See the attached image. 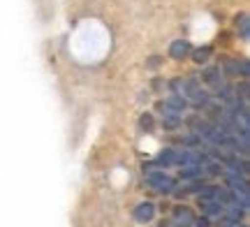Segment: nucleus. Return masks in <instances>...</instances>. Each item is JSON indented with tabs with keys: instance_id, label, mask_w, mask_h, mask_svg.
<instances>
[{
	"instance_id": "3",
	"label": "nucleus",
	"mask_w": 250,
	"mask_h": 227,
	"mask_svg": "<svg viewBox=\"0 0 250 227\" xmlns=\"http://www.w3.org/2000/svg\"><path fill=\"white\" fill-rule=\"evenodd\" d=\"M186 98H190V102H188V104H192L195 109H208V107L213 104V95H211L208 91H204L202 86L192 88V91L188 93Z\"/></svg>"
},
{
	"instance_id": "17",
	"label": "nucleus",
	"mask_w": 250,
	"mask_h": 227,
	"mask_svg": "<svg viewBox=\"0 0 250 227\" xmlns=\"http://www.w3.org/2000/svg\"><path fill=\"white\" fill-rule=\"evenodd\" d=\"M190 227H211V218H206V216H199V218L192 220V225Z\"/></svg>"
},
{
	"instance_id": "8",
	"label": "nucleus",
	"mask_w": 250,
	"mask_h": 227,
	"mask_svg": "<svg viewBox=\"0 0 250 227\" xmlns=\"http://www.w3.org/2000/svg\"><path fill=\"white\" fill-rule=\"evenodd\" d=\"M199 206H202V213H204L206 218H220L225 211V204L218 200H204Z\"/></svg>"
},
{
	"instance_id": "11",
	"label": "nucleus",
	"mask_w": 250,
	"mask_h": 227,
	"mask_svg": "<svg viewBox=\"0 0 250 227\" xmlns=\"http://www.w3.org/2000/svg\"><path fill=\"white\" fill-rule=\"evenodd\" d=\"M202 82L215 88L218 83L225 82V79H223V70H220V67H206L204 72H202Z\"/></svg>"
},
{
	"instance_id": "1",
	"label": "nucleus",
	"mask_w": 250,
	"mask_h": 227,
	"mask_svg": "<svg viewBox=\"0 0 250 227\" xmlns=\"http://www.w3.org/2000/svg\"><path fill=\"white\" fill-rule=\"evenodd\" d=\"M144 179L146 183L151 186L155 192H160V195H171V192L176 190V179L167 174L165 169H158V167H146L144 165Z\"/></svg>"
},
{
	"instance_id": "4",
	"label": "nucleus",
	"mask_w": 250,
	"mask_h": 227,
	"mask_svg": "<svg viewBox=\"0 0 250 227\" xmlns=\"http://www.w3.org/2000/svg\"><path fill=\"white\" fill-rule=\"evenodd\" d=\"M225 188H229V190L239 192V195H246L248 197V179L246 176H239V174H232V172H225Z\"/></svg>"
},
{
	"instance_id": "13",
	"label": "nucleus",
	"mask_w": 250,
	"mask_h": 227,
	"mask_svg": "<svg viewBox=\"0 0 250 227\" xmlns=\"http://www.w3.org/2000/svg\"><path fill=\"white\" fill-rule=\"evenodd\" d=\"M179 142L183 146H188V148H197V146H202V139H199V135H195V132H188V135L179 137Z\"/></svg>"
},
{
	"instance_id": "5",
	"label": "nucleus",
	"mask_w": 250,
	"mask_h": 227,
	"mask_svg": "<svg viewBox=\"0 0 250 227\" xmlns=\"http://www.w3.org/2000/svg\"><path fill=\"white\" fill-rule=\"evenodd\" d=\"M155 218V204L153 202H142L134 206V220L137 223H151Z\"/></svg>"
},
{
	"instance_id": "14",
	"label": "nucleus",
	"mask_w": 250,
	"mask_h": 227,
	"mask_svg": "<svg viewBox=\"0 0 250 227\" xmlns=\"http://www.w3.org/2000/svg\"><path fill=\"white\" fill-rule=\"evenodd\" d=\"M190 54H192V61H195V63H206L208 56H211V46H202V49H195V51H190Z\"/></svg>"
},
{
	"instance_id": "15",
	"label": "nucleus",
	"mask_w": 250,
	"mask_h": 227,
	"mask_svg": "<svg viewBox=\"0 0 250 227\" xmlns=\"http://www.w3.org/2000/svg\"><path fill=\"white\" fill-rule=\"evenodd\" d=\"M139 127L146 130V132H153V130H155V118H153V114H142V118H139Z\"/></svg>"
},
{
	"instance_id": "18",
	"label": "nucleus",
	"mask_w": 250,
	"mask_h": 227,
	"mask_svg": "<svg viewBox=\"0 0 250 227\" xmlns=\"http://www.w3.org/2000/svg\"><path fill=\"white\" fill-rule=\"evenodd\" d=\"M220 223H223L220 227H248V225H243V223H229V220H223V218H220Z\"/></svg>"
},
{
	"instance_id": "6",
	"label": "nucleus",
	"mask_w": 250,
	"mask_h": 227,
	"mask_svg": "<svg viewBox=\"0 0 250 227\" xmlns=\"http://www.w3.org/2000/svg\"><path fill=\"white\" fill-rule=\"evenodd\" d=\"M190 51H192V46H190L188 40H174L171 46H169V56L174 58V61H183V58H188Z\"/></svg>"
},
{
	"instance_id": "19",
	"label": "nucleus",
	"mask_w": 250,
	"mask_h": 227,
	"mask_svg": "<svg viewBox=\"0 0 250 227\" xmlns=\"http://www.w3.org/2000/svg\"><path fill=\"white\" fill-rule=\"evenodd\" d=\"M171 227H190V225H176V223H171Z\"/></svg>"
},
{
	"instance_id": "16",
	"label": "nucleus",
	"mask_w": 250,
	"mask_h": 227,
	"mask_svg": "<svg viewBox=\"0 0 250 227\" xmlns=\"http://www.w3.org/2000/svg\"><path fill=\"white\" fill-rule=\"evenodd\" d=\"M236 28H241V37L248 40V14H241L236 19Z\"/></svg>"
},
{
	"instance_id": "7",
	"label": "nucleus",
	"mask_w": 250,
	"mask_h": 227,
	"mask_svg": "<svg viewBox=\"0 0 250 227\" xmlns=\"http://www.w3.org/2000/svg\"><path fill=\"white\" fill-rule=\"evenodd\" d=\"M192 220H195V213L190 211V206H174V213H171V223H176V225H192Z\"/></svg>"
},
{
	"instance_id": "12",
	"label": "nucleus",
	"mask_w": 250,
	"mask_h": 227,
	"mask_svg": "<svg viewBox=\"0 0 250 227\" xmlns=\"http://www.w3.org/2000/svg\"><path fill=\"white\" fill-rule=\"evenodd\" d=\"M162 127L167 130V132H171V130H179L181 125H183V114H162Z\"/></svg>"
},
{
	"instance_id": "10",
	"label": "nucleus",
	"mask_w": 250,
	"mask_h": 227,
	"mask_svg": "<svg viewBox=\"0 0 250 227\" xmlns=\"http://www.w3.org/2000/svg\"><path fill=\"white\" fill-rule=\"evenodd\" d=\"M179 179L181 181H204L206 172L204 167H183L179 172Z\"/></svg>"
},
{
	"instance_id": "2",
	"label": "nucleus",
	"mask_w": 250,
	"mask_h": 227,
	"mask_svg": "<svg viewBox=\"0 0 250 227\" xmlns=\"http://www.w3.org/2000/svg\"><path fill=\"white\" fill-rule=\"evenodd\" d=\"M206 163H211V153L199 151V148L176 151V160H174V165H179V167H204Z\"/></svg>"
},
{
	"instance_id": "9",
	"label": "nucleus",
	"mask_w": 250,
	"mask_h": 227,
	"mask_svg": "<svg viewBox=\"0 0 250 227\" xmlns=\"http://www.w3.org/2000/svg\"><path fill=\"white\" fill-rule=\"evenodd\" d=\"M176 160V148H162L160 153L155 155V167L158 169H167Z\"/></svg>"
}]
</instances>
